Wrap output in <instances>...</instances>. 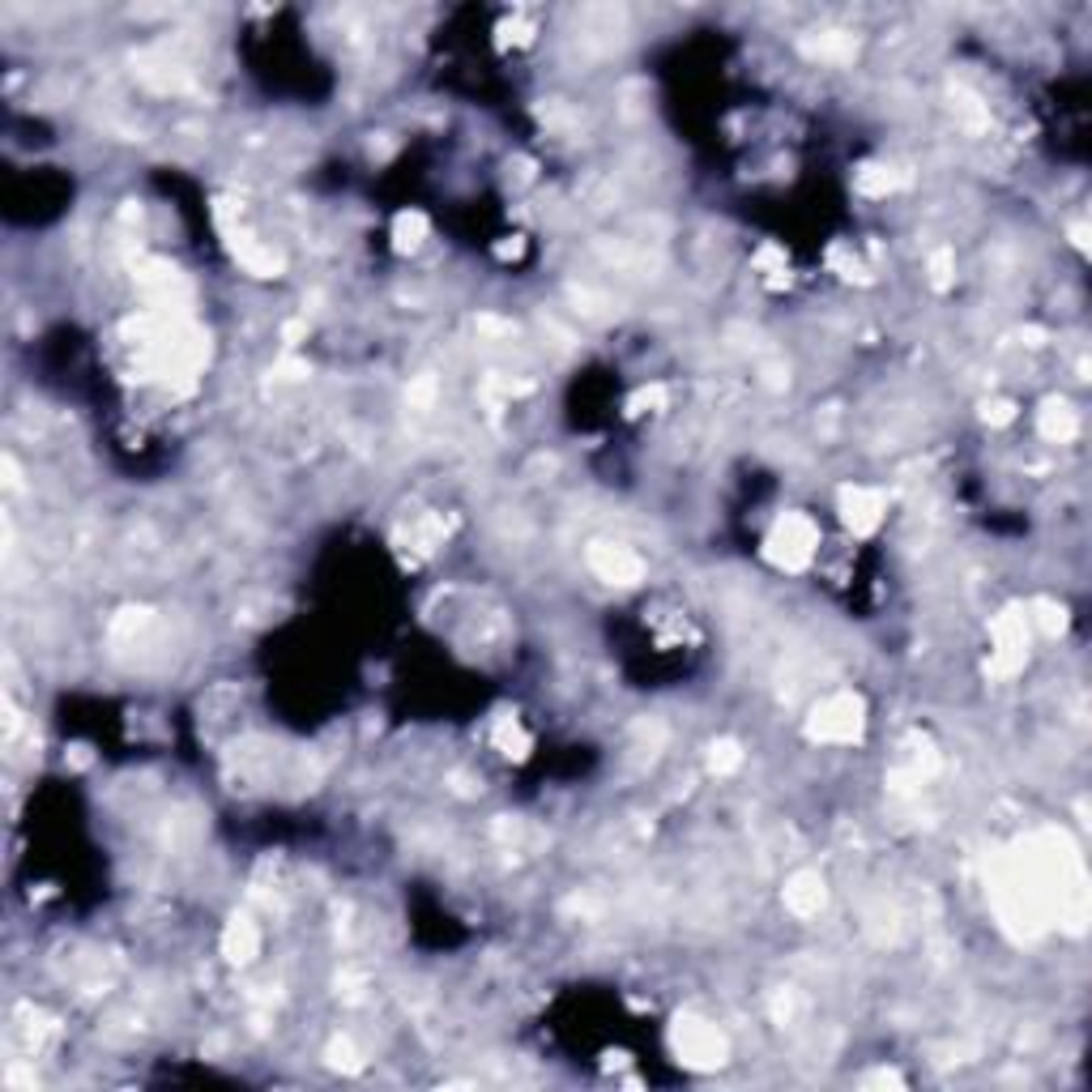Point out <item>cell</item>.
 Instances as JSON below:
<instances>
[{
	"mask_svg": "<svg viewBox=\"0 0 1092 1092\" xmlns=\"http://www.w3.org/2000/svg\"><path fill=\"white\" fill-rule=\"evenodd\" d=\"M491 742H495V751H504V755H525L529 734L521 729L517 718H495V726H491Z\"/></svg>",
	"mask_w": 1092,
	"mask_h": 1092,
	"instance_id": "8fae6325",
	"label": "cell"
},
{
	"mask_svg": "<svg viewBox=\"0 0 1092 1092\" xmlns=\"http://www.w3.org/2000/svg\"><path fill=\"white\" fill-rule=\"evenodd\" d=\"M1076 431H1080V418H1076L1072 405L1050 401V405L1042 410V435H1046L1050 444H1067V440H1076Z\"/></svg>",
	"mask_w": 1092,
	"mask_h": 1092,
	"instance_id": "30bf717a",
	"label": "cell"
},
{
	"mask_svg": "<svg viewBox=\"0 0 1092 1092\" xmlns=\"http://www.w3.org/2000/svg\"><path fill=\"white\" fill-rule=\"evenodd\" d=\"M671 1046H675L679 1063H688V1067H696V1072H713V1067H722V1063H726V1055H729L726 1037L718 1033V1025L696 1020V1016H683V1020L675 1025Z\"/></svg>",
	"mask_w": 1092,
	"mask_h": 1092,
	"instance_id": "3957f363",
	"label": "cell"
},
{
	"mask_svg": "<svg viewBox=\"0 0 1092 1092\" xmlns=\"http://www.w3.org/2000/svg\"><path fill=\"white\" fill-rule=\"evenodd\" d=\"M422 235H427V218L422 214H397V222H393V240H397V248L401 252H414L418 244H422Z\"/></svg>",
	"mask_w": 1092,
	"mask_h": 1092,
	"instance_id": "7c38bea8",
	"label": "cell"
},
{
	"mask_svg": "<svg viewBox=\"0 0 1092 1092\" xmlns=\"http://www.w3.org/2000/svg\"><path fill=\"white\" fill-rule=\"evenodd\" d=\"M841 517L853 534H875L888 517V495L875 487H845L841 491Z\"/></svg>",
	"mask_w": 1092,
	"mask_h": 1092,
	"instance_id": "5b68a950",
	"label": "cell"
},
{
	"mask_svg": "<svg viewBox=\"0 0 1092 1092\" xmlns=\"http://www.w3.org/2000/svg\"><path fill=\"white\" fill-rule=\"evenodd\" d=\"M862 734V705L853 696H828L815 718H811V738L815 742H853Z\"/></svg>",
	"mask_w": 1092,
	"mask_h": 1092,
	"instance_id": "277c9868",
	"label": "cell"
},
{
	"mask_svg": "<svg viewBox=\"0 0 1092 1092\" xmlns=\"http://www.w3.org/2000/svg\"><path fill=\"white\" fill-rule=\"evenodd\" d=\"M1016 405L1012 401H986V422H1012Z\"/></svg>",
	"mask_w": 1092,
	"mask_h": 1092,
	"instance_id": "9a60e30c",
	"label": "cell"
},
{
	"mask_svg": "<svg viewBox=\"0 0 1092 1092\" xmlns=\"http://www.w3.org/2000/svg\"><path fill=\"white\" fill-rule=\"evenodd\" d=\"M815 547H819V529L811 525V517L785 512V517L772 525L764 555H768L781 572H798V568H806V564L815 559Z\"/></svg>",
	"mask_w": 1092,
	"mask_h": 1092,
	"instance_id": "7a4b0ae2",
	"label": "cell"
},
{
	"mask_svg": "<svg viewBox=\"0 0 1092 1092\" xmlns=\"http://www.w3.org/2000/svg\"><path fill=\"white\" fill-rule=\"evenodd\" d=\"M589 568H594L602 581H611V585H636V581L645 576L641 555L628 551V547H611V542H594V547H589Z\"/></svg>",
	"mask_w": 1092,
	"mask_h": 1092,
	"instance_id": "8992f818",
	"label": "cell"
},
{
	"mask_svg": "<svg viewBox=\"0 0 1092 1092\" xmlns=\"http://www.w3.org/2000/svg\"><path fill=\"white\" fill-rule=\"evenodd\" d=\"M930 282H935V287H948V282H952V252H935V257H930Z\"/></svg>",
	"mask_w": 1092,
	"mask_h": 1092,
	"instance_id": "5bb4252c",
	"label": "cell"
},
{
	"mask_svg": "<svg viewBox=\"0 0 1092 1092\" xmlns=\"http://www.w3.org/2000/svg\"><path fill=\"white\" fill-rule=\"evenodd\" d=\"M905 180H901V171L896 167H888V163H866L862 171H858V180H853V188L862 193V197H892L896 188H901Z\"/></svg>",
	"mask_w": 1092,
	"mask_h": 1092,
	"instance_id": "9c48e42d",
	"label": "cell"
},
{
	"mask_svg": "<svg viewBox=\"0 0 1092 1092\" xmlns=\"http://www.w3.org/2000/svg\"><path fill=\"white\" fill-rule=\"evenodd\" d=\"M257 952H261V930H257L248 918L227 922V930H222V956L235 960V965H248V960H257Z\"/></svg>",
	"mask_w": 1092,
	"mask_h": 1092,
	"instance_id": "ba28073f",
	"label": "cell"
},
{
	"mask_svg": "<svg viewBox=\"0 0 1092 1092\" xmlns=\"http://www.w3.org/2000/svg\"><path fill=\"white\" fill-rule=\"evenodd\" d=\"M1029 636H1033V624L1025 611H1003L995 624H990V662L986 671L995 679H1012L1016 671H1025L1029 662Z\"/></svg>",
	"mask_w": 1092,
	"mask_h": 1092,
	"instance_id": "6da1fadb",
	"label": "cell"
},
{
	"mask_svg": "<svg viewBox=\"0 0 1092 1092\" xmlns=\"http://www.w3.org/2000/svg\"><path fill=\"white\" fill-rule=\"evenodd\" d=\"M738 764H742V747H738L734 738H722V742H713V747H709V768H713V772H722V776H726V772H734Z\"/></svg>",
	"mask_w": 1092,
	"mask_h": 1092,
	"instance_id": "4fadbf2b",
	"label": "cell"
},
{
	"mask_svg": "<svg viewBox=\"0 0 1092 1092\" xmlns=\"http://www.w3.org/2000/svg\"><path fill=\"white\" fill-rule=\"evenodd\" d=\"M828 892H824V879L815 871H798L789 883H785V909L798 913V918H815L824 909Z\"/></svg>",
	"mask_w": 1092,
	"mask_h": 1092,
	"instance_id": "52a82bcc",
	"label": "cell"
}]
</instances>
